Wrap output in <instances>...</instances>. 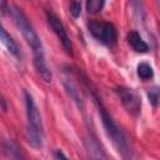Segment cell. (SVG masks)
<instances>
[{
  "label": "cell",
  "mask_w": 160,
  "mask_h": 160,
  "mask_svg": "<svg viewBox=\"0 0 160 160\" xmlns=\"http://www.w3.org/2000/svg\"><path fill=\"white\" fill-rule=\"evenodd\" d=\"M12 20L16 25V28L20 30V32L22 34L25 41L28 42V45L31 48L32 54H34V65L36 71L39 72V75L41 76V79L46 82L51 81L52 74L50 68L48 66V62L45 60V51H44V46L42 42L38 35V32L35 31L34 26L31 25V22L29 21L28 16L25 15V12L18 8V6H12L10 9Z\"/></svg>",
  "instance_id": "1"
},
{
  "label": "cell",
  "mask_w": 160,
  "mask_h": 160,
  "mask_svg": "<svg viewBox=\"0 0 160 160\" xmlns=\"http://www.w3.org/2000/svg\"><path fill=\"white\" fill-rule=\"evenodd\" d=\"M90 91H91L94 102H95V105L98 108V112L100 115V119H101L102 126H104V129L106 131V135L110 138V140L112 141L114 146L116 148L119 154H121L122 158H130L131 156V151H130V146H129V142H128V139H126L125 134L121 131V129L112 120L111 115L109 114L108 109L104 106L101 99L95 92V90L90 88Z\"/></svg>",
  "instance_id": "2"
},
{
  "label": "cell",
  "mask_w": 160,
  "mask_h": 160,
  "mask_svg": "<svg viewBox=\"0 0 160 160\" xmlns=\"http://www.w3.org/2000/svg\"><path fill=\"white\" fill-rule=\"evenodd\" d=\"M25 108H26V129L25 139L28 144L34 149H40L44 145L45 134L40 111L35 104L32 95L29 91H24Z\"/></svg>",
  "instance_id": "3"
},
{
  "label": "cell",
  "mask_w": 160,
  "mask_h": 160,
  "mask_svg": "<svg viewBox=\"0 0 160 160\" xmlns=\"http://www.w3.org/2000/svg\"><path fill=\"white\" fill-rule=\"evenodd\" d=\"M89 32L101 44L106 46H114L118 40V31L115 26L104 20H91L88 24Z\"/></svg>",
  "instance_id": "4"
},
{
  "label": "cell",
  "mask_w": 160,
  "mask_h": 160,
  "mask_svg": "<svg viewBox=\"0 0 160 160\" xmlns=\"http://www.w3.org/2000/svg\"><path fill=\"white\" fill-rule=\"evenodd\" d=\"M115 94L118 95L119 100L121 101L122 106L126 109L129 114L134 116L140 114L141 99L135 90H132L131 88H126V86H118L115 88Z\"/></svg>",
  "instance_id": "5"
},
{
  "label": "cell",
  "mask_w": 160,
  "mask_h": 160,
  "mask_svg": "<svg viewBox=\"0 0 160 160\" xmlns=\"http://www.w3.org/2000/svg\"><path fill=\"white\" fill-rule=\"evenodd\" d=\"M46 19H48V24L50 25L51 30L54 31V34L58 36L59 41L61 42L64 50L68 52V54H72V44H71V40L66 32V29L62 24V21L59 19V16L52 12L51 10H48L46 11Z\"/></svg>",
  "instance_id": "6"
},
{
  "label": "cell",
  "mask_w": 160,
  "mask_h": 160,
  "mask_svg": "<svg viewBox=\"0 0 160 160\" xmlns=\"http://www.w3.org/2000/svg\"><path fill=\"white\" fill-rule=\"evenodd\" d=\"M128 42L136 52H148L149 51V45L142 40L140 34L135 30H132L128 34Z\"/></svg>",
  "instance_id": "7"
},
{
  "label": "cell",
  "mask_w": 160,
  "mask_h": 160,
  "mask_svg": "<svg viewBox=\"0 0 160 160\" xmlns=\"http://www.w3.org/2000/svg\"><path fill=\"white\" fill-rule=\"evenodd\" d=\"M0 36H1V41L2 44L5 45V48L8 49V51L15 56V58H20V50H19V46L18 44L15 42V40L12 39V36L6 31V29L2 26L1 30H0Z\"/></svg>",
  "instance_id": "8"
},
{
  "label": "cell",
  "mask_w": 160,
  "mask_h": 160,
  "mask_svg": "<svg viewBox=\"0 0 160 160\" xmlns=\"http://www.w3.org/2000/svg\"><path fill=\"white\" fill-rule=\"evenodd\" d=\"M136 72H138V76H139L141 80H144V81L150 80V79L154 78V70H152L151 65L148 64V62H144V61L138 65Z\"/></svg>",
  "instance_id": "9"
},
{
  "label": "cell",
  "mask_w": 160,
  "mask_h": 160,
  "mask_svg": "<svg viewBox=\"0 0 160 160\" xmlns=\"http://www.w3.org/2000/svg\"><path fill=\"white\" fill-rule=\"evenodd\" d=\"M4 152L10 156L11 159H24V155L21 154L20 149L16 146L15 142H12L11 140L10 141H5L4 142Z\"/></svg>",
  "instance_id": "10"
},
{
  "label": "cell",
  "mask_w": 160,
  "mask_h": 160,
  "mask_svg": "<svg viewBox=\"0 0 160 160\" xmlns=\"http://www.w3.org/2000/svg\"><path fill=\"white\" fill-rule=\"evenodd\" d=\"M105 0H86V10L89 14H98L104 9Z\"/></svg>",
  "instance_id": "11"
},
{
  "label": "cell",
  "mask_w": 160,
  "mask_h": 160,
  "mask_svg": "<svg viewBox=\"0 0 160 160\" xmlns=\"http://www.w3.org/2000/svg\"><path fill=\"white\" fill-rule=\"evenodd\" d=\"M69 11L72 18H79L81 14V1L80 0H70L69 2Z\"/></svg>",
  "instance_id": "12"
},
{
  "label": "cell",
  "mask_w": 160,
  "mask_h": 160,
  "mask_svg": "<svg viewBox=\"0 0 160 160\" xmlns=\"http://www.w3.org/2000/svg\"><path fill=\"white\" fill-rule=\"evenodd\" d=\"M148 96H149V101L154 106H156L158 102H159V100H160V88L154 86V88L149 89L148 90Z\"/></svg>",
  "instance_id": "13"
},
{
  "label": "cell",
  "mask_w": 160,
  "mask_h": 160,
  "mask_svg": "<svg viewBox=\"0 0 160 160\" xmlns=\"http://www.w3.org/2000/svg\"><path fill=\"white\" fill-rule=\"evenodd\" d=\"M54 156H55V158H62V159H66V155H65V154H62V151H61V150H55Z\"/></svg>",
  "instance_id": "14"
},
{
  "label": "cell",
  "mask_w": 160,
  "mask_h": 160,
  "mask_svg": "<svg viewBox=\"0 0 160 160\" xmlns=\"http://www.w3.org/2000/svg\"><path fill=\"white\" fill-rule=\"evenodd\" d=\"M1 12H6V0H1Z\"/></svg>",
  "instance_id": "15"
},
{
  "label": "cell",
  "mask_w": 160,
  "mask_h": 160,
  "mask_svg": "<svg viewBox=\"0 0 160 160\" xmlns=\"http://www.w3.org/2000/svg\"><path fill=\"white\" fill-rule=\"evenodd\" d=\"M156 1V4H158V6H159V9H160V0H155Z\"/></svg>",
  "instance_id": "16"
}]
</instances>
